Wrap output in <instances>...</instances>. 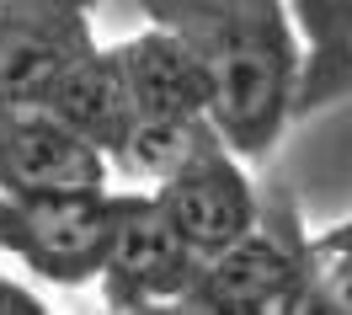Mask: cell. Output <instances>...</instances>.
<instances>
[{
    "instance_id": "cell-11",
    "label": "cell",
    "mask_w": 352,
    "mask_h": 315,
    "mask_svg": "<svg viewBox=\"0 0 352 315\" xmlns=\"http://www.w3.org/2000/svg\"><path fill=\"white\" fill-rule=\"evenodd\" d=\"M208 118H129L118 144L107 150V166H118L129 182L155 187L160 177H171L182 160L192 155V144L208 134Z\"/></svg>"
},
{
    "instance_id": "cell-8",
    "label": "cell",
    "mask_w": 352,
    "mask_h": 315,
    "mask_svg": "<svg viewBox=\"0 0 352 315\" xmlns=\"http://www.w3.org/2000/svg\"><path fill=\"white\" fill-rule=\"evenodd\" d=\"M112 65L129 96V118H208V80L176 32L150 22L129 43H112Z\"/></svg>"
},
{
    "instance_id": "cell-12",
    "label": "cell",
    "mask_w": 352,
    "mask_h": 315,
    "mask_svg": "<svg viewBox=\"0 0 352 315\" xmlns=\"http://www.w3.org/2000/svg\"><path fill=\"white\" fill-rule=\"evenodd\" d=\"M309 262H315V268H342V272H352V219L331 225L320 241H309Z\"/></svg>"
},
{
    "instance_id": "cell-5",
    "label": "cell",
    "mask_w": 352,
    "mask_h": 315,
    "mask_svg": "<svg viewBox=\"0 0 352 315\" xmlns=\"http://www.w3.org/2000/svg\"><path fill=\"white\" fill-rule=\"evenodd\" d=\"M160 208L171 214V225L182 230V241L208 257V251L230 246L235 235L256 225V214H262V203H256V187L245 177L241 155L224 144L214 129L192 144V155L176 166L171 177H160L150 187Z\"/></svg>"
},
{
    "instance_id": "cell-13",
    "label": "cell",
    "mask_w": 352,
    "mask_h": 315,
    "mask_svg": "<svg viewBox=\"0 0 352 315\" xmlns=\"http://www.w3.org/2000/svg\"><path fill=\"white\" fill-rule=\"evenodd\" d=\"M6 118H11V107H6V102H0V129H6Z\"/></svg>"
},
{
    "instance_id": "cell-10",
    "label": "cell",
    "mask_w": 352,
    "mask_h": 315,
    "mask_svg": "<svg viewBox=\"0 0 352 315\" xmlns=\"http://www.w3.org/2000/svg\"><path fill=\"white\" fill-rule=\"evenodd\" d=\"M299 32V96L294 118L352 96V0H288Z\"/></svg>"
},
{
    "instance_id": "cell-7",
    "label": "cell",
    "mask_w": 352,
    "mask_h": 315,
    "mask_svg": "<svg viewBox=\"0 0 352 315\" xmlns=\"http://www.w3.org/2000/svg\"><path fill=\"white\" fill-rule=\"evenodd\" d=\"M107 155L65 129L43 107H16L0 129V187L6 193H86L107 187Z\"/></svg>"
},
{
    "instance_id": "cell-14",
    "label": "cell",
    "mask_w": 352,
    "mask_h": 315,
    "mask_svg": "<svg viewBox=\"0 0 352 315\" xmlns=\"http://www.w3.org/2000/svg\"><path fill=\"white\" fill-rule=\"evenodd\" d=\"M0 6H22V0H0ZM80 6H91V0H80Z\"/></svg>"
},
{
    "instance_id": "cell-9",
    "label": "cell",
    "mask_w": 352,
    "mask_h": 315,
    "mask_svg": "<svg viewBox=\"0 0 352 315\" xmlns=\"http://www.w3.org/2000/svg\"><path fill=\"white\" fill-rule=\"evenodd\" d=\"M43 113L59 118L65 129H75L80 139H91L102 155H107L123 123H129V96H123V80H118V65H112V48H102L91 38L65 69L59 80L48 86Z\"/></svg>"
},
{
    "instance_id": "cell-1",
    "label": "cell",
    "mask_w": 352,
    "mask_h": 315,
    "mask_svg": "<svg viewBox=\"0 0 352 315\" xmlns=\"http://www.w3.org/2000/svg\"><path fill=\"white\" fill-rule=\"evenodd\" d=\"M139 11L198 59L214 134L245 160L272 155L299 96V32L288 0H139Z\"/></svg>"
},
{
    "instance_id": "cell-3",
    "label": "cell",
    "mask_w": 352,
    "mask_h": 315,
    "mask_svg": "<svg viewBox=\"0 0 352 315\" xmlns=\"http://www.w3.org/2000/svg\"><path fill=\"white\" fill-rule=\"evenodd\" d=\"M198 251L182 241L171 214L155 193H107V241H102V294L112 310H160L176 305L192 272Z\"/></svg>"
},
{
    "instance_id": "cell-2",
    "label": "cell",
    "mask_w": 352,
    "mask_h": 315,
    "mask_svg": "<svg viewBox=\"0 0 352 315\" xmlns=\"http://www.w3.org/2000/svg\"><path fill=\"white\" fill-rule=\"evenodd\" d=\"M309 289V241H299L288 225H256L235 235L230 246L208 251L192 272L176 310L208 315H294L305 310Z\"/></svg>"
},
{
    "instance_id": "cell-6",
    "label": "cell",
    "mask_w": 352,
    "mask_h": 315,
    "mask_svg": "<svg viewBox=\"0 0 352 315\" xmlns=\"http://www.w3.org/2000/svg\"><path fill=\"white\" fill-rule=\"evenodd\" d=\"M91 6L80 0H22L0 6V102L16 107H43L48 86L59 69L91 43Z\"/></svg>"
},
{
    "instance_id": "cell-4",
    "label": "cell",
    "mask_w": 352,
    "mask_h": 315,
    "mask_svg": "<svg viewBox=\"0 0 352 315\" xmlns=\"http://www.w3.org/2000/svg\"><path fill=\"white\" fill-rule=\"evenodd\" d=\"M107 241V187L86 193H6L0 187V257H16L48 283H96Z\"/></svg>"
}]
</instances>
